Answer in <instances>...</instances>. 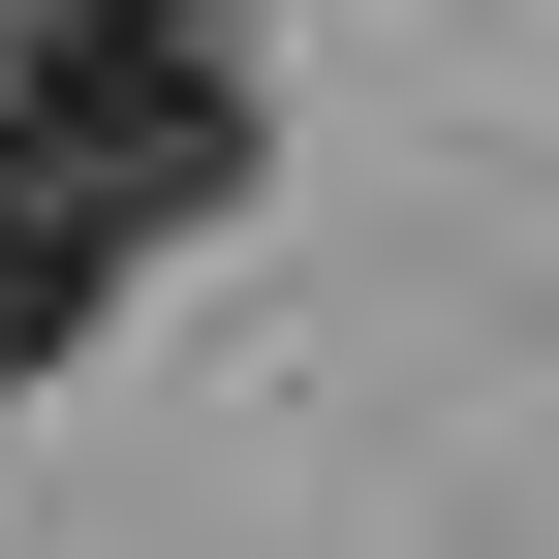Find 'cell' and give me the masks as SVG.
<instances>
[{
    "label": "cell",
    "mask_w": 559,
    "mask_h": 559,
    "mask_svg": "<svg viewBox=\"0 0 559 559\" xmlns=\"http://www.w3.org/2000/svg\"><path fill=\"white\" fill-rule=\"evenodd\" d=\"M0 124H32L124 249H187L249 187V0H0Z\"/></svg>",
    "instance_id": "cell-1"
}]
</instances>
